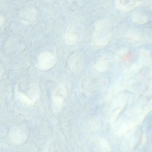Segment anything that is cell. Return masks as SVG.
Here are the masks:
<instances>
[{"label":"cell","mask_w":152,"mask_h":152,"mask_svg":"<svg viewBox=\"0 0 152 152\" xmlns=\"http://www.w3.org/2000/svg\"><path fill=\"white\" fill-rule=\"evenodd\" d=\"M57 61L56 57L54 54L48 51H44L39 56L37 66L42 70H47L53 67Z\"/></svg>","instance_id":"obj_1"},{"label":"cell","mask_w":152,"mask_h":152,"mask_svg":"<svg viewBox=\"0 0 152 152\" xmlns=\"http://www.w3.org/2000/svg\"><path fill=\"white\" fill-rule=\"evenodd\" d=\"M10 136L12 142L17 145L23 143L26 138V135L25 132L19 128L12 129L10 132Z\"/></svg>","instance_id":"obj_2"},{"label":"cell","mask_w":152,"mask_h":152,"mask_svg":"<svg viewBox=\"0 0 152 152\" xmlns=\"http://www.w3.org/2000/svg\"><path fill=\"white\" fill-rule=\"evenodd\" d=\"M80 60L78 55H76L74 56L71 59L69 66L72 71L74 72H77L80 67Z\"/></svg>","instance_id":"obj_3"},{"label":"cell","mask_w":152,"mask_h":152,"mask_svg":"<svg viewBox=\"0 0 152 152\" xmlns=\"http://www.w3.org/2000/svg\"><path fill=\"white\" fill-rule=\"evenodd\" d=\"M66 43L68 45L74 44L77 39V35L73 32H66L64 36Z\"/></svg>","instance_id":"obj_4"},{"label":"cell","mask_w":152,"mask_h":152,"mask_svg":"<svg viewBox=\"0 0 152 152\" xmlns=\"http://www.w3.org/2000/svg\"><path fill=\"white\" fill-rule=\"evenodd\" d=\"M18 96L21 102L27 105H33L35 103V101L30 99L26 95L21 92H18Z\"/></svg>","instance_id":"obj_5"},{"label":"cell","mask_w":152,"mask_h":152,"mask_svg":"<svg viewBox=\"0 0 152 152\" xmlns=\"http://www.w3.org/2000/svg\"><path fill=\"white\" fill-rule=\"evenodd\" d=\"M53 103L56 105H60L63 103L64 99L62 96L56 94L53 96Z\"/></svg>","instance_id":"obj_6"},{"label":"cell","mask_w":152,"mask_h":152,"mask_svg":"<svg viewBox=\"0 0 152 152\" xmlns=\"http://www.w3.org/2000/svg\"><path fill=\"white\" fill-rule=\"evenodd\" d=\"M3 72V69L2 66L0 65V80L1 79Z\"/></svg>","instance_id":"obj_7"}]
</instances>
